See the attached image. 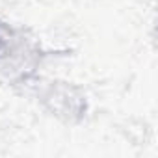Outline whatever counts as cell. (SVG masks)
Returning <instances> with one entry per match:
<instances>
[{"label": "cell", "mask_w": 158, "mask_h": 158, "mask_svg": "<svg viewBox=\"0 0 158 158\" xmlns=\"http://www.w3.org/2000/svg\"><path fill=\"white\" fill-rule=\"evenodd\" d=\"M11 47H13V32L10 30V26L0 23V63L10 56Z\"/></svg>", "instance_id": "cell-1"}]
</instances>
